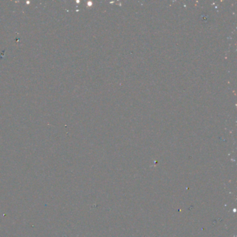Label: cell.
I'll use <instances>...</instances> for the list:
<instances>
[]
</instances>
